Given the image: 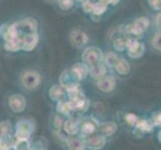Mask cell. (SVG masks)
Segmentation results:
<instances>
[{
    "mask_svg": "<svg viewBox=\"0 0 161 150\" xmlns=\"http://www.w3.org/2000/svg\"><path fill=\"white\" fill-rule=\"evenodd\" d=\"M150 23H151V21L148 17L141 16V17L136 18L129 26H127L126 31L129 32L131 35L138 37V36L142 35L143 33L149 28Z\"/></svg>",
    "mask_w": 161,
    "mask_h": 150,
    "instance_id": "4",
    "label": "cell"
},
{
    "mask_svg": "<svg viewBox=\"0 0 161 150\" xmlns=\"http://www.w3.org/2000/svg\"><path fill=\"white\" fill-rule=\"evenodd\" d=\"M66 94L65 87L62 85H53L50 90H49V96L54 101H60V100H64V96Z\"/></svg>",
    "mask_w": 161,
    "mask_h": 150,
    "instance_id": "15",
    "label": "cell"
},
{
    "mask_svg": "<svg viewBox=\"0 0 161 150\" xmlns=\"http://www.w3.org/2000/svg\"><path fill=\"white\" fill-rule=\"evenodd\" d=\"M116 129H117V125L114 122H105V123L99 126V130L104 137L111 136L116 131Z\"/></svg>",
    "mask_w": 161,
    "mask_h": 150,
    "instance_id": "18",
    "label": "cell"
},
{
    "mask_svg": "<svg viewBox=\"0 0 161 150\" xmlns=\"http://www.w3.org/2000/svg\"><path fill=\"white\" fill-rule=\"evenodd\" d=\"M98 127L97 122L94 119H86L83 124L81 125V133L82 135L85 136H89L92 133L96 130V128Z\"/></svg>",
    "mask_w": 161,
    "mask_h": 150,
    "instance_id": "16",
    "label": "cell"
},
{
    "mask_svg": "<svg viewBox=\"0 0 161 150\" xmlns=\"http://www.w3.org/2000/svg\"><path fill=\"white\" fill-rule=\"evenodd\" d=\"M75 1H80V2H83V1H85V0H75Z\"/></svg>",
    "mask_w": 161,
    "mask_h": 150,
    "instance_id": "34",
    "label": "cell"
},
{
    "mask_svg": "<svg viewBox=\"0 0 161 150\" xmlns=\"http://www.w3.org/2000/svg\"><path fill=\"white\" fill-rule=\"evenodd\" d=\"M54 126L56 127V129L62 128V126H63V120L61 119L60 116H55V117H54Z\"/></svg>",
    "mask_w": 161,
    "mask_h": 150,
    "instance_id": "31",
    "label": "cell"
},
{
    "mask_svg": "<svg viewBox=\"0 0 161 150\" xmlns=\"http://www.w3.org/2000/svg\"><path fill=\"white\" fill-rule=\"evenodd\" d=\"M105 143H106V140H105L104 136L96 135V136H92L88 138V140L85 142V146L92 150H98L104 147Z\"/></svg>",
    "mask_w": 161,
    "mask_h": 150,
    "instance_id": "12",
    "label": "cell"
},
{
    "mask_svg": "<svg viewBox=\"0 0 161 150\" xmlns=\"http://www.w3.org/2000/svg\"><path fill=\"white\" fill-rule=\"evenodd\" d=\"M113 47L118 50V51H123L125 50V47H126V39L125 38H115L113 40Z\"/></svg>",
    "mask_w": 161,
    "mask_h": 150,
    "instance_id": "26",
    "label": "cell"
},
{
    "mask_svg": "<svg viewBox=\"0 0 161 150\" xmlns=\"http://www.w3.org/2000/svg\"><path fill=\"white\" fill-rule=\"evenodd\" d=\"M20 82L26 90H35L41 83V74L34 69H26L21 72Z\"/></svg>",
    "mask_w": 161,
    "mask_h": 150,
    "instance_id": "1",
    "label": "cell"
},
{
    "mask_svg": "<svg viewBox=\"0 0 161 150\" xmlns=\"http://www.w3.org/2000/svg\"><path fill=\"white\" fill-rule=\"evenodd\" d=\"M46 2H48V3H55L56 2V0H45Z\"/></svg>",
    "mask_w": 161,
    "mask_h": 150,
    "instance_id": "33",
    "label": "cell"
},
{
    "mask_svg": "<svg viewBox=\"0 0 161 150\" xmlns=\"http://www.w3.org/2000/svg\"><path fill=\"white\" fill-rule=\"evenodd\" d=\"M18 28L21 34L30 32H37L38 30V22L33 17H25L17 22Z\"/></svg>",
    "mask_w": 161,
    "mask_h": 150,
    "instance_id": "9",
    "label": "cell"
},
{
    "mask_svg": "<svg viewBox=\"0 0 161 150\" xmlns=\"http://www.w3.org/2000/svg\"><path fill=\"white\" fill-rule=\"evenodd\" d=\"M8 105L15 113H20L26 107V100L21 94H13L8 98Z\"/></svg>",
    "mask_w": 161,
    "mask_h": 150,
    "instance_id": "11",
    "label": "cell"
},
{
    "mask_svg": "<svg viewBox=\"0 0 161 150\" xmlns=\"http://www.w3.org/2000/svg\"><path fill=\"white\" fill-rule=\"evenodd\" d=\"M160 38H161L160 30H156L153 33V35L150 39V47H152V50L156 53H160V50H161Z\"/></svg>",
    "mask_w": 161,
    "mask_h": 150,
    "instance_id": "23",
    "label": "cell"
},
{
    "mask_svg": "<svg viewBox=\"0 0 161 150\" xmlns=\"http://www.w3.org/2000/svg\"><path fill=\"white\" fill-rule=\"evenodd\" d=\"M160 17H161L160 11H157L154 16V25L156 30H160Z\"/></svg>",
    "mask_w": 161,
    "mask_h": 150,
    "instance_id": "30",
    "label": "cell"
},
{
    "mask_svg": "<svg viewBox=\"0 0 161 150\" xmlns=\"http://www.w3.org/2000/svg\"><path fill=\"white\" fill-rule=\"evenodd\" d=\"M78 125H79V121H77L74 118H70L64 123V130L68 134L73 135L78 131Z\"/></svg>",
    "mask_w": 161,
    "mask_h": 150,
    "instance_id": "20",
    "label": "cell"
},
{
    "mask_svg": "<svg viewBox=\"0 0 161 150\" xmlns=\"http://www.w3.org/2000/svg\"><path fill=\"white\" fill-rule=\"evenodd\" d=\"M107 6L108 5L106 3H104L101 0H98L97 2H94V5H93V9H92V14L96 15V16H100L102 15L105 11L107 9Z\"/></svg>",
    "mask_w": 161,
    "mask_h": 150,
    "instance_id": "24",
    "label": "cell"
},
{
    "mask_svg": "<svg viewBox=\"0 0 161 150\" xmlns=\"http://www.w3.org/2000/svg\"><path fill=\"white\" fill-rule=\"evenodd\" d=\"M117 85V81L113 75H104L101 78H99L96 82V86L100 91L109 93L112 92Z\"/></svg>",
    "mask_w": 161,
    "mask_h": 150,
    "instance_id": "8",
    "label": "cell"
},
{
    "mask_svg": "<svg viewBox=\"0 0 161 150\" xmlns=\"http://www.w3.org/2000/svg\"><path fill=\"white\" fill-rule=\"evenodd\" d=\"M113 69L117 72L119 75H127L130 72L131 67L130 63L123 57H119L117 62L115 63Z\"/></svg>",
    "mask_w": 161,
    "mask_h": 150,
    "instance_id": "14",
    "label": "cell"
},
{
    "mask_svg": "<svg viewBox=\"0 0 161 150\" xmlns=\"http://www.w3.org/2000/svg\"><path fill=\"white\" fill-rule=\"evenodd\" d=\"M151 123L154 126H160V112H157L153 116V118L151 120Z\"/></svg>",
    "mask_w": 161,
    "mask_h": 150,
    "instance_id": "32",
    "label": "cell"
},
{
    "mask_svg": "<svg viewBox=\"0 0 161 150\" xmlns=\"http://www.w3.org/2000/svg\"><path fill=\"white\" fill-rule=\"evenodd\" d=\"M125 50L130 58L138 59L143 56L144 52H145V46L136 38H127Z\"/></svg>",
    "mask_w": 161,
    "mask_h": 150,
    "instance_id": "5",
    "label": "cell"
},
{
    "mask_svg": "<svg viewBox=\"0 0 161 150\" xmlns=\"http://www.w3.org/2000/svg\"><path fill=\"white\" fill-rule=\"evenodd\" d=\"M135 126L136 129L141 131L142 133L151 132L153 130V125L151 123V121H148L146 119H138Z\"/></svg>",
    "mask_w": 161,
    "mask_h": 150,
    "instance_id": "22",
    "label": "cell"
},
{
    "mask_svg": "<svg viewBox=\"0 0 161 150\" xmlns=\"http://www.w3.org/2000/svg\"><path fill=\"white\" fill-rule=\"evenodd\" d=\"M81 59L83 63L86 64L88 67H91L103 62V51L97 46L85 47L83 48Z\"/></svg>",
    "mask_w": 161,
    "mask_h": 150,
    "instance_id": "2",
    "label": "cell"
},
{
    "mask_svg": "<svg viewBox=\"0 0 161 150\" xmlns=\"http://www.w3.org/2000/svg\"><path fill=\"white\" fill-rule=\"evenodd\" d=\"M67 146L69 150H84L86 147L85 142L77 138H68Z\"/></svg>",
    "mask_w": 161,
    "mask_h": 150,
    "instance_id": "21",
    "label": "cell"
},
{
    "mask_svg": "<svg viewBox=\"0 0 161 150\" xmlns=\"http://www.w3.org/2000/svg\"><path fill=\"white\" fill-rule=\"evenodd\" d=\"M11 124L7 121H3L0 123V136H3V135H7L10 134L11 132Z\"/></svg>",
    "mask_w": 161,
    "mask_h": 150,
    "instance_id": "27",
    "label": "cell"
},
{
    "mask_svg": "<svg viewBox=\"0 0 161 150\" xmlns=\"http://www.w3.org/2000/svg\"><path fill=\"white\" fill-rule=\"evenodd\" d=\"M32 132V124L30 121L22 120L17 123V129H16L15 137L20 140H27L29 138L30 133Z\"/></svg>",
    "mask_w": 161,
    "mask_h": 150,
    "instance_id": "10",
    "label": "cell"
},
{
    "mask_svg": "<svg viewBox=\"0 0 161 150\" xmlns=\"http://www.w3.org/2000/svg\"><path fill=\"white\" fill-rule=\"evenodd\" d=\"M69 72L71 76L73 77V79L76 82H79L84 80L87 75L89 74V67L81 61V62H76L72 65V67L69 69Z\"/></svg>",
    "mask_w": 161,
    "mask_h": 150,
    "instance_id": "7",
    "label": "cell"
},
{
    "mask_svg": "<svg viewBox=\"0 0 161 150\" xmlns=\"http://www.w3.org/2000/svg\"><path fill=\"white\" fill-rule=\"evenodd\" d=\"M148 6L150 7L152 10H154L155 12L160 11L161 8V0H146Z\"/></svg>",
    "mask_w": 161,
    "mask_h": 150,
    "instance_id": "28",
    "label": "cell"
},
{
    "mask_svg": "<svg viewBox=\"0 0 161 150\" xmlns=\"http://www.w3.org/2000/svg\"><path fill=\"white\" fill-rule=\"evenodd\" d=\"M68 39L70 44L75 49H83L89 42V36L87 33L81 28H72L69 31Z\"/></svg>",
    "mask_w": 161,
    "mask_h": 150,
    "instance_id": "3",
    "label": "cell"
},
{
    "mask_svg": "<svg viewBox=\"0 0 161 150\" xmlns=\"http://www.w3.org/2000/svg\"><path fill=\"white\" fill-rule=\"evenodd\" d=\"M55 4L62 11H69L74 7L75 0H56Z\"/></svg>",
    "mask_w": 161,
    "mask_h": 150,
    "instance_id": "25",
    "label": "cell"
},
{
    "mask_svg": "<svg viewBox=\"0 0 161 150\" xmlns=\"http://www.w3.org/2000/svg\"><path fill=\"white\" fill-rule=\"evenodd\" d=\"M125 119H126V122L128 123L130 126H135L137 121H138V117L133 113H128L125 115Z\"/></svg>",
    "mask_w": 161,
    "mask_h": 150,
    "instance_id": "29",
    "label": "cell"
},
{
    "mask_svg": "<svg viewBox=\"0 0 161 150\" xmlns=\"http://www.w3.org/2000/svg\"><path fill=\"white\" fill-rule=\"evenodd\" d=\"M119 56L115 52L108 51L106 53H103V63L107 66V68H113Z\"/></svg>",
    "mask_w": 161,
    "mask_h": 150,
    "instance_id": "19",
    "label": "cell"
},
{
    "mask_svg": "<svg viewBox=\"0 0 161 150\" xmlns=\"http://www.w3.org/2000/svg\"><path fill=\"white\" fill-rule=\"evenodd\" d=\"M38 43H39V34H38V32H30L21 34L20 47L22 51H32L38 45Z\"/></svg>",
    "mask_w": 161,
    "mask_h": 150,
    "instance_id": "6",
    "label": "cell"
},
{
    "mask_svg": "<svg viewBox=\"0 0 161 150\" xmlns=\"http://www.w3.org/2000/svg\"><path fill=\"white\" fill-rule=\"evenodd\" d=\"M106 73H107V66L103 62L89 67V75L95 80H98L104 75H106Z\"/></svg>",
    "mask_w": 161,
    "mask_h": 150,
    "instance_id": "13",
    "label": "cell"
},
{
    "mask_svg": "<svg viewBox=\"0 0 161 150\" xmlns=\"http://www.w3.org/2000/svg\"><path fill=\"white\" fill-rule=\"evenodd\" d=\"M15 138L11 134L0 136V150H9L11 147H14L16 144Z\"/></svg>",
    "mask_w": 161,
    "mask_h": 150,
    "instance_id": "17",
    "label": "cell"
}]
</instances>
